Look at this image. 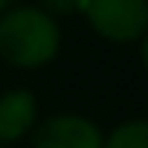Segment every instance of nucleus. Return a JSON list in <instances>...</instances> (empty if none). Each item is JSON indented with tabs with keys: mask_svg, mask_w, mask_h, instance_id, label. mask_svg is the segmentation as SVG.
Returning <instances> with one entry per match:
<instances>
[{
	"mask_svg": "<svg viewBox=\"0 0 148 148\" xmlns=\"http://www.w3.org/2000/svg\"><path fill=\"white\" fill-rule=\"evenodd\" d=\"M139 58H142V67H145V73H148V29H145V35L139 38Z\"/></svg>",
	"mask_w": 148,
	"mask_h": 148,
	"instance_id": "obj_7",
	"label": "nucleus"
},
{
	"mask_svg": "<svg viewBox=\"0 0 148 148\" xmlns=\"http://www.w3.org/2000/svg\"><path fill=\"white\" fill-rule=\"evenodd\" d=\"M102 148H148V119H128L105 136Z\"/></svg>",
	"mask_w": 148,
	"mask_h": 148,
	"instance_id": "obj_5",
	"label": "nucleus"
},
{
	"mask_svg": "<svg viewBox=\"0 0 148 148\" xmlns=\"http://www.w3.org/2000/svg\"><path fill=\"white\" fill-rule=\"evenodd\" d=\"M61 49V26L38 6H9L0 12V58L18 70H38Z\"/></svg>",
	"mask_w": 148,
	"mask_h": 148,
	"instance_id": "obj_1",
	"label": "nucleus"
},
{
	"mask_svg": "<svg viewBox=\"0 0 148 148\" xmlns=\"http://www.w3.org/2000/svg\"><path fill=\"white\" fill-rule=\"evenodd\" d=\"M32 148H102L105 134L82 113H52L29 131Z\"/></svg>",
	"mask_w": 148,
	"mask_h": 148,
	"instance_id": "obj_3",
	"label": "nucleus"
},
{
	"mask_svg": "<svg viewBox=\"0 0 148 148\" xmlns=\"http://www.w3.org/2000/svg\"><path fill=\"white\" fill-rule=\"evenodd\" d=\"M38 122V99L32 90L12 87L0 93V145H12L23 136Z\"/></svg>",
	"mask_w": 148,
	"mask_h": 148,
	"instance_id": "obj_4",
	"label": "nucleus"
},
{
	"mask_svg": "<svg viewBox=\"0 0 148 148\" xmlns=\"http://www.w3.org/2000/svg\"><path fill=\"white\" fill-rule=\"evenodd\" d=\"M90 29L110 44H134L148 29V0H87Z\"/></svg>",
	"mask_w": 148,
	"mask_h": 148,
	"instance_id": "obj_2",
	"label": "nucleus"
},
{
	"mask_svg": "<svg viewBox=\"0 0 148 148\" xmlns=\"http://www.w3.org/2000/svg\"><path fill=\"white\" fill-rule=\"evenodd\" d=\"M87 6V0H38V9H44L47 15L58 18H73V15H82Z\"/></svg>",
	"mask_w": 148,
	"mask_h": 148,
	"instance_id": "obj_6",
	"label": "nucleus"
},
{
	"mask_svg": "<svg viewBox=\"0 0 148 148\" xmlns=\"http://www.w3.org/2000/svg\"><path fill=\"white\" fill-rule=\"evenodd\" d=\"M15 3H18V0H0V12L9 9V6H15Z\"/></svg>",
	"mask_w": 148,
	"mask_h": 148,
	"instance_id": "obj_8",
	"label": "nucleus"
},
{
	"mask_svg": "<svg viewBox=\"0 0 148 148\" xmlns=\"http://www.w3.org/2000/svg\"><path fill=\"white\" fill-rule=\"evenodd\" d=\"M0 148H6V145H0Z\"/></svg>",
	"mask_w": 148,
	"mask_h": 148,
	"instance_id": "obj_9",
	"label": "nucleus"
}]
</instances>
